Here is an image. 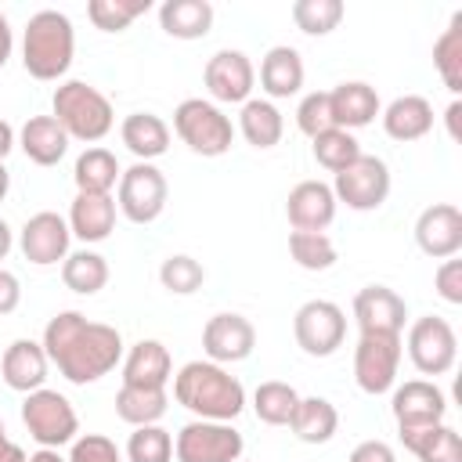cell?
<instances>
[{
	"instance_id": "obj_1",
	"label": "cell",
	"mask_w": 462,
	"mask_h": 462,
	"mask_svg": "<svg viewBox=\"0 0 462 462\" xmlns=\"http://www.w3.org/2000/svg\"><path fill=\"white\" fill-rule=\"evenodd\" d=\"M43 350L69 383L87 386L123 361V336L105 321H87L79 310H61L43 328Z\"/></svg>"
},
{
	"instance_id": "obj_2",
	"label": "cell",
	"mask_w": 462,
	"mask_h": 462,
	"mask_svg": "<svg viewBox=\"0 0 462 462\" xmlns=\"http://www.w3.org/2000/svg\"><path fill=\"white\" fill-rule=\"evenodd\" d=\"M173 401L188 408L195 419L231 422L245 408V386L213 361H188L173 375Z\"/></svg>"
},
{
	"instance_id": "obj_3",
	"label": "cell",
	"mask_w": 462,
	"mask_h": 462,
	"mask_svg": "<svg viewBox=\"0 0 462 462\" xmlns=\"http://www.w3.org/2000/svg\"><path fill=\"white\" fill-rule=\"evenodd\" d=\"M76 54V29L69 22V14L43 7L25 22L22 32V65L32 79H61L72 65Z\"/></svg>"
},
{
	"instance_id": "obj_4",
	"label": "cell",
	"mask_w": 462,
	"mask_h": 462,
	"mask_svg": "<svg viewBox=\"0 0 462 462\" xmlns=\"http://www.w3.org/2000/svg\"><path fill=\"white\" fill-rule=\"evenodd\" d=\"M51 108H54L51 116L61 123V130L69 134V141L76 137V141L94 144V141H101V137L116 126L112 101H108L97 87H90V83H83V79H65V83L54 90Z\"/></svg>"
},
{
	"instance_id": "obj_5",
	"label": "cell",
	"mask_w": 462,
	"mask_h": 462,
	"mask_svg": "<svg viewBox=\"0 0 462 462\" xmlns=\"http://www.w3.org/2000/svg\"><path fill=\"white\" fill-rule=\"evenodd\" d=\"M173 134L202 159H217L231 152V141H235L231 119L220 112V105L202 101V97H184L173 108Z\"/></svg>"
},
{
	"instance_id": "obj_6",
	"label": "cell",
	"mask_w": 462,
	"mask_h": 462,
	"mask_svg": "<svg viewBox=\"0 0 462 462\" xmlns=\"http://www.w3.org/2000/svg\"><path fill=\"white\" fill-rule=\"evenodd\" d=\"M22 422H25L29 437L40 448L72 444L76 433H79V419H76V408L69 404V397L58 393V390H47V386L25 393V401H22Z\"/></svg>"
},
{
	"instance_id": "obj_7",
	"label": "cell",
	"mask_w": 462,
	"mask_h": 462,
	"mask_svg": "<svg viewBox=\"0 0 462 462\" xmlns=\"http://www.w3.org/2000/svg\"><path fill=\"white\" fill-rule=\"evenodd\" d=\"M166 195H170V184H166L162 170H159L155 162H134L130 170L119 173V184H116V209H119L130 224H152V220L162 217Z\"/></svg>"
},
{
	"instance_id": "obj_8",
	"label": "cell",
	"mask_w": 462,
	"mask_h": 462,
	"mask_svg": "<svg viewBox=\"0 0 462 462\" xmlns=\"http://www.w3.org/2000/svg\"><path fill=\"white\" fill-rule=\"evenodd\" d=\"M404 346H408V357H411L415 372H422V375H448L458 361V336H455L451 321L440 318V314L415 318L411 328H408Z\"/></svg>"
},
{
	"instance_id": "obj_9",
	"label": "cell",
	"mask_w": 462,
	"mask_h": 462,
	"mask_svg": "<svg viewBox=\"0 0 462 462\" xmlns=\"http://www.w3.org/2000/svg\"><path fill=\"white\" fill-rule=\"evenodd\" d=\"M242 451H245L242 433L231 422H209V419L184 422L173 440L177 462H238Z\"/></svg>"
},
{
	"instance_id": "obj_10",
	"label": "cell",
	"mask_w": 462,
	"mask_h": 462,
	"mask_svg": "<svg viewBox=\"0 0 462 462\" xmlns=\"http://www.w3.org/2000/svg\"><path fill=\"white\" fill-rule=\"evenodd\" d=\"M292 336L307 357H332L346 339V314L332 300H307L292 314Z\"/></svg>"
},
{
	"instance_id": "obj_11",
	"label": "cell",
	"mask_w": 462,
	"mask_h": 462,
	"mask_svg": "<svg viewBox=\"0 0 462 462\" xmlns=\"http://www.w3.org/2000/svg\"><path fill=\"white\" fill-rule=\"evenodd\" d=\"M401 336L390 332H361L357 346H354V383L361 386V393L379 397L386 390H393L397 383V368H401Z\"/></svg>"
},
{
	"instance_id": "obj_12",
	"label": "cell",
	"mask_w": 462,
	"mask_h": 462,
	"mask_svg": "<svg viewBox=\"0 0 462 462\" xmlns=\"http://www.w3.org/2000/svg\"><path fill=\"white\" fill-rule=\"evenodd\" d=\"M332 195L336 202H343L346 209L357 213H372L390 199V166L379 155H357L346 170L336 173L332 180Z\"/></svg>"
},
{
	"instance_id": "obj_13",
	"label": "cell",
	"mask_w": 462,
	"mask_h": 462,
	"mask_svg": "<svg viewBox=\"0 0 462 462\" xmlns=\"http://www.w3.org/2000/svg\"><path fill=\"white\" fill-rule=\"evenodd\" d=\"M390 411H393V422L401 433H411V430H426V426H437L444 422L448 415V397L437 383L430 379H408L401 386H393V397H390Z\"/></svg>"
},
{
	"instance_id": "obj_14",
	"label": "cell",
	"mask_w": 462,
	"mask_h": 462,
	"mask_svg": "<svg viewBox=\"0 0 462 462\" xmlns=\"http://www.w3.org/2000/svg\"><path fill=\"white\" fill-rule=\"evenodd\" d=\"M202 83H206L213 105H217V101H220V105H245L249 94H253V87H256V69H253V61H249L245 51L224 47V51H217V54L206 61Z\"/></svg>"
},
{
	"instance_id": "obj_15",
	"label": "cell",
	"mask_w": 462,
	"mask_h": 462,
	"mask_svg": "<svg viewBox=\"0 0 462 462\" xmlns=\"http://www.w3.org/2000/svg\"><path fill=\"white\" fill-rule=\"evenodd\" d=\"M69 242H72L69 220L58 217V213H51V209L32 213L22 224V231H18V249L36 267H51V263L65 260L69 256Z\"/></svg>"
},
{
	"instance_id": "obj_16",
	"label": "cell",
	"mask_w": 462,
	"mask_h": 462,
	"mask_svg": "<svg viewBox=\"0 0 462 462\" xmlns=\"http://www.w3.org/2000/svg\"><path fill=\"white\" fill-rule=\"evenodd\" d=\"M253 346H256V328L249 318L235 310L213 314L202 328V350L213 365H238L253 354Z\"/></svg>"
},
{
	"instance_id": "obj_17",
	"label": "cell",
	"mask_w": 462,
	"mask_h": 462,
	"mask_svg": "<svg viewBox=\"0 0 462 462\" xmlns=\"http://www.w3.org/2000/svg\"><path fill=\"white\" fill-rule=\"evenodd\" d=\"M415 245L433 260L458 256V249H462V213H458V206H451V202L426 206L415 220Z\"/></svg>"
},
{
	"instance_id": "obj_18",
	"label": "cell",
	"mask_w": 462,
	"mask_h": 462,
	"mask_svg": "<svg viewBox=\"0 0 462 462\" xmlns=\"http://www.w3.org/2000/svg\"><path fill=\"white\" fill-rule=\"evenodd\" d=\"M354 321L361 332H390L401 336L408 321V303L390 285H365L354 296Z\"/></svg>"
},
{
	"instance_id": "obj_19",
	"label": "cell",
	"mask_w": 462,
	"mask_h": 462,
	"mask_svg": "<svg viewBox=\"0 0 462 462\" xmlns=\"http://www.w3.org/2000/svg\"><path fill=\"white\" fill-rule=\"evenodd\" d=\"M285 217L292 231H325L336 220V195L325 180H300L285 199Z\"/></svg>"
},
{
	"instance_id": "obj_20",
	"label": "cell",
	"mask_w": 462,
	"mask_h": 462,
	"mask_svg": "<svg viewBox=\"0 0 462 462\" xmlns=\"http://www.w3.org/2000/svg\"><path fill=\"white\" fill-rule=\"evenodd\" d=\"M328 112H332V126L354 134V130L368 126V123L383 112V105H379V94H375L372 83H365V79H346V83H339L336 90H328Z\"/></svg>"
},
{
	"instance_id": "obj_21",
	"label": "cell",
	"mask_w": 462,
	"mask_h": 462,
	"mask_svg": "<svg viewBox=\"0 0 462 462\" xmlns=\"http://www.w3.org/2000/svg\"><path fill=\"white\" fill-rule=\"evenodd\" d=\"M47 365H51V361H47L43 343H36V339H14V343H7V350H4V357H0V375H4V383H7L11 390L32 393V390L43 386Z\"/></svg>"
},
{
	"instance_id": "obj_22",
	"label": "cell",
	"mask_w": 462,
	"mask_h": 462,
	"mask_svg": "<svg viewBox=\"0 0 462 462\" xmlns=\"http://www.w3.org/2000/svg\"><path fill=\"white\" fill-rule=\"evenodd\" d=\"M383 130L390 141H422L430 130H433V105L422 97V94H401L393 97L383 112Z\"/></svg>"
},
{
	"instance_id": "obj_23",
	"label": "cell",
	"mask_w": 462,
	"mask_h": 462,
	"mask_svg": "<svg viewBox=\"0 0 462 462\" xmlns=\"http://www.w3.org/2000/svg\"><path fill=\"white\" fill-rule=\"evenodd\" d=\"M170 379H173V361H170V350L159 339H137L126 350L123 386H159V390H166Z\"/></svg>"
},
{
	"instance_id": "obj_24",
	"label": "cell",
	"mask_w": 462,
	"mask_h": 462,
	"mask_svg": "<svg viewBox=\"0 0 462 462\" xmlns=\"http://www.w3.org/2000/svg\"><path fill=\"white\" fill-rule=\"evenodd\" d=\"M18 148L36 166H58L69 152V134L54 116H29L25 126L18 130Z\"/></svg>"
},
{
	"instance_id": "obj_25",
	"label": "cell",
	"mask_w": 462,
	"mask_h": 462,
	"mask_svg": "<svg viewBox=\"0 0 462 462\" xmlns=\"http://www.w3.org/2000/svg\"><path fill=\"white\" fill-rule=\"evenodd\" d=\"M303 76H307L303 58H300V51L289 47V43L271 47V51L263 54V61H260V87H263L267 101H271V97H292V94H300Z\"/></svg>"
},
{
	"instance_id": "obj_26",
	"label": "cell",
	"mask_w": 462,
	"mask_h": 462,
	"mask_svg": "<svg viewBox=\"0 0 462 462\" xmlns=\"http://www.w3.org/2000/svg\"><path fill=\"white\" fill-rule=\"evenodd\" d=\"M116 227V199L112 195H83L76 191L69 206V231L79 242H105Z\"/></svg>"
},
{
	"instance_id": "obj_27",
	"label": "cell",
	"mask_w": 462,
	"mask_h": 462,
	"mask_svg": "<svg viewBox=\"0 0 462 462\" xmlns=\"http://www.w3.org/2000/svg\"><path fill=\"white\" fill-rule=\"evenodd\" d=\"M213 14L209 0H166L159 7V25L173 40H202L213 29Z\"/></svg>"
},
{
	"instance_id": "obj_28",
	"label": "cell",
	"mask_w": 462,
	"mask_h": 462,
	"mask_svg": "<svg viewBox=\"0 0 462 462\" xmlns=\"http://www.w3.org/2000/svg\"><path fill=\"white\" fill-rule=\"evenodd\" d=\"M119 137L137 155V162H152L170 148V126L155 112H130L119 126Z\"/></svg>"
},
{
	"instance_id": "obj_29",
	"label": "cell",
	"mask_w": 462,
	"mask_h": 462,
	"mask_svg": "<svg viewBox=\"0 0 462 462\" xmlns=\"http://www.w3.org/2000/svg\"><path fill=\"white\" fill-rule=\"evenodd\" d=\"M289 430L303 444H328L339 430V411L325 397H300V404L289 419Z\"/></svg>"
},
{
	"instance_id": "obj_30",
	"label": "cell",
	"mask_w": 462,
	"mask_h": 462,
	"mask_svg": "<svg viewBox=\"0 0 462 462\" xmlns=\"http://www.w3.org/2000/svg\"><path fill=\"white\" fill-rule=\"evenodd\" d=\"M238 130H242V137L253 148H274L282 141V134H285V119H282V112H278L274 101L249 97L242 105V112H238Z\"/></svg>"
},
{
	"instance_id": "obj_31",
	"label": "cell",
	"mask_w": 462,
	"mask_h": 462,
	"mask_svg": "<svg viewBox=\"0 0 462 462\" xmlns=\"http://www.w3.org/2000/svg\"><path fill=\"white\" fill-rule=\"evenodd\" d=\"M401 440H404V448H408L419 462H462V437H458V430L448 426V422L401 433Z\"/></svg>"
},
{
	"instance_id": "obj_32",
	"label": "cell",
	"mask_w": 462,
	"mask_h": 462,
	"mask_svg": "<svg viewBox=\"0 0 462 462\" xmlns=\"http://www.w3.org/2000/svg\"><path fill=\"white\" fill-rule=\"evenodd\" d=\"M119 162L108 148H87L76 166H72V180H76V191L83 195H112V188L119 184Z\"/></svg>"
},
{
	"instance_id": "obj_33",
	"label": "cell",
	"mask_w": 462,
	"mask_h": 462,
	"mask_svg": "<svg viewBox=\"0 0 462 462\" xmlns=\"http://www.w3.org/2000/svg\"><path fill=\"white\" fill-rule=\"evenodd\" d=\"M170 408L166 390L159 386H119L116 393V415L130 426H155Z\"/></svg>"
},
{
	"instance_id": "obj_34",
	"label": "cell",
	"mask_w": 462,
	"mask_h": 462,
	"mask_svg": "<svg viewBox=\"0 0 462 462\" xmlns=\"http://www.w3.org/2000/svg\"><path fill=\"white\" fill-rule=\"evenodd\" d=\"M61 282L76 296H94V292H101L108 285V260L101 253H94V249L69 253L61 260Z\"/></svg>"
},
{
	"instance_id": "obj_35",
	"label": "cell",
	"mask_w": 462,
	"mask_h": 462,
	"mask_svg": "<svg viewBox=\"0 0 462 462\" xmlns=\"http://www.w3.org/2000/svg\"><path fill=\"white\" fill-rule=\"evenodd\" d=\"M433 65H437L440 83L458 97L462 94V11H455L451 22H448V29L437 36V43H433Z\"/></svg>"
},
{
	"instance_id": "obj_36",
	"label": "cell",
	"mask_w": 462,
	"mask_h": 462,
	"mask_svg": "<svg viewBox=\"0 0 462 462\" xmlns=\"http://www.w3.org/2000/svg\"><path fill=\"white\" fill-rule=\"evenodd\" d=\"M296 404H300L296 386H289V383H282V379H267V383H260V386L253 390V411H256V419L267 422V426H289Z\"/></svg>"
},
{
	"instance_id": "obj_37",
	"label": "cell",
	"mask_w": 462,
	"mask_h": 462,
	"mask_svg": "<svg viewBox=\"0 0 462 462\" xmlns=\"http://www.w3.org/2000/svg\"><path fill=\"white\" fill-rule=\"evenodd\" d=\"M310 141H314V144H310L314 162H318L321 170H328V173L346 170V166L361 155L357 137H354L350 130H339V126H328L325 134H318V137H310Z\"/></svg>"
},
{
	"instance_id": "obj_38",
	"label": "cell",
	"mask_w": 462,
	"mask_h": 462,
	"mask_svg": "<svg viewBox=\"0 0 462 462\" xmlns=\"http://www.w3.org/2000/svg\"><path fill=\"white\" fill-rule=\"evenodd\" d=\"M289 256L303 271H328L339 260L336 242L325 231H289Z\"/></svg>"
},
{
	"instance_id": "obj_39",
	"label": "cell",
	"mask_w": 462,
	"mask_h": 462,
	"mask_svg": "<svg viewBox=\"0 0 462 462\" xmlns=\"http://www.w3.org/2000/svg\"><path fill=\"white\" fill-rule=\"evenodd\" d=\"M343 14L346 7L339 0H296L292 4V22L307 36H328L332 29H339Z\"/></svg>"
},
{
	"instance_id": "obj_40",
	"label": "cell",
	"mask_w": 462,
	"mask_h": 462,
	"mask_svg": "<svg viewBox=\"0 0 462 462\" xmlns=\"http://www.w3.org/2000/svg\"><path fill=\"white\" fill-rule=\"evenodd\" d=\"M152 7V0H90L87 4V18L94 22V29L101 32H123L130 29L134 18H141Z\"/></svg>"
},
{
	"instance_id": "obj_41",
	"label": "cell",
	"mask_w": 462,
	"mask_h": 462,
	"mask_svg": "<svg viewBox=\"0 0 462 462\" xmlns=\"http://www.w3.org/2000/svg\"><path fill=\"white\" fill-rule=\"evenodd\" d=\"M159 282H162V289L173 292V296H191L195 289H202L206 267H202L195 256H188V253H173V256L162 260Z\"/></svg>"
},
{
	"instance_id": "obj_42",
	"label": "cell",
	"mask_w": 462,
	"mask_h": 462,
	"mask_svg": "<svg viewBox=\"0 0 462 462\" xmlns=\"http://www.w3.org/2000/svg\"><path fill=\"white\" fill-rule=\"evenodd\" d=\"M173 458V437L170 430L155 426H134L126 440V462H170Z\"/></svg>"
},
{
	"instance_id": "obj_43",
	"label": "cell",
	"mask_w": 462,
	"mask_h": 462,
	"mask_svg": "<svg viewBox=\"0 0 462 462\" xmlns=\"http://www.w3.org/2000/svg\"><path fill=\"white\" fill-rule=\"evenodd\" d=\"M296 126L307 137H318L332 126V112H328V90H310L300 105H296Z\"/></svg>"
},
{
	"instance_id": "obj_44",
	"label": "cell",
	"mask_w": 462,
	"mask_h": 462,
	"mask_svg": "<svg viewBox=\"0 0 462 462\" xmlns=\"http://www.w3.org/2000/svg\"><path fill=\"white\" fill-rule=\"evenodd\" d=\"M65 462H123V451L105 433H83L72 440V451Z\"/></svg>"
},
{
	"instance_id": "obj_45",
	"label": "cell",
	"mask_w": 462,
	"mask_h": 462,
	"mask_svg": "<svg viewBox=\"0 0 462 462\" xmlns=\"http://www.w3.org/2000/svg\"><path fill=\"white\" fill-rule=\"evenodd\" d=\"M433 289H437V296H440L444 303L458 307V303H462V260H455V256L440 260V267H437V274H433Z\"/></svg>"
},
{
	"instance_id": "obj_46",
	"label": "cell",
	"mask_w": 462,
	"mask_h": 462,
	"mask_svg": "<svg viewBox=\"0 0 462 462\" xmlns=\"http://www.w3.org/2000/svg\"><path fill=\"white\" fill-rule=\"evenodd\" d=\"M18 303H22V282L7 267H0V318L4 314H14Z\"/></svg>"
},
{
	"instance_id": "obj_47",
	"label": "cell",
	"mask_w": 462,
	"mask_h": 462,
	"mask_svg": "<svg viewBox=\"0 0 462 462\" xmlns=\"http://www.w3.org/2000/svg\"><path fill=\"white\" fill-rule=\"evenodd\" d=\"M346 462H397V455L386 440H361Z\"/></svg>"
},
{
	"instance_id": "obj_48",
	"label": "cell",
	"mask_w": 462,
	"mask_h": 462,
	"mask_svg": "<svg viewBox=\"0 0 462 462\" xmlns=\"http://www.w3.org/2000/svg\"><path fill=\"white\" fill-rule=\"evenodd\" d=\"M29 455L7 437V430H4V419H0V462H25Z\"/></svg>"
},
{
	"instance_id": "obj_49",
	"label": "cell",
	"mask_w": 462,
	"mask_h": 462,
	"mask_svg": "<svg viewBox=\"0 0 462 462\" xmlns=\"http://www.w3.org/2000/svg\"><path fill=\"white\" fill-rule=\"evenodd\" d=\"M11 47H14V32H11V22H7V14L0 11V69L7 65V58H11Z\"/></svg>"
},
{
	"instance_id": "obj_50",
	"label": "cell",
	"mask_w": 462,
	"mask_h": 462,
	"mask_svg": "<svg viewBox=\"0 0 462 462\" xmlns=\"http://www.w3.org/2000/svg\"><path fill=\"white\" fill-rule=\"evenodd\" d=\"M458 116H462V101L455 97V101L448 105V112H444V123H448V134H451V141H462V130H458Z\"/></svg>"
},
{
	"instance_id": "obj_51",
	"label": "cell",
	"mask_w": 462,
	"mask_h": 462,
	"mask_svg": "<svg viewBox=\"0 0 462 462\" xmlns=\"http://www.w3.org/2000/svg\"><path fill=\"white\" fill-rule=\"evenodd\" d=\"M11 148H14V130H11V123L0 119V162L11 155Z\"/></svg>"
},
{
	"instance_id": "obj_52",
	"label": "cell",
	"mask_w": 462,
	"mask_h": 462,
	"mask_svg": "<svg viewBox=\"0 0 462 462\" xmlns=\"http://www.w3.org/2000/svg\"><path fill=\"white\" fill-rule=\"evenodd\" d=\"M11 245H14V235H11V227H7V220L0 217V260L11 253Z\"/></svg>"
},
{
	"instance_id": "obj_53",
	"label": "cell",
	"mask_w": 462,
	"mask_h": 462,
	"mask_svg": "<svg viewBox=\"0 0 462 462\" xmlns=\"http://www.w3.org/2000/svg\"><path fill=\"white\" fill-rule=\"evenodd\" d=\"M25 462H65V458L58 455V448H40V451H32Z\"/></svg>"
},
{
	"instance_id": "obj_54",
	"label": "cell",
	"mask_w": 462,
	"mask_h": 462,
	"mask_svg": "<svg viewBox=\"0 0 462 462\" xmlns=\"http://www.w3.org/2000/svg\"><path fill=\"white\" fill-rule=\"evenodd\" d=\"M7 191H11V173H7V166L0 162V202L7 199Z\"/></svg>"
},
{
	"instance_id": "obj_55",
	"label": "cell",
	"mask_w": 462,
	"mask_h": 462,
	"mask_svg": "<svg viewBox=\"0 0 462 462\" xmlns=\"http://www.w3.org/2000/svg\"><path fill=\"white\" fill-rule=\"evenodd\" d=\"M238 462H242V458H238Z\"/></svg>"
}]
</instances>
